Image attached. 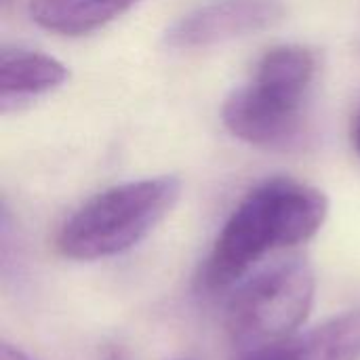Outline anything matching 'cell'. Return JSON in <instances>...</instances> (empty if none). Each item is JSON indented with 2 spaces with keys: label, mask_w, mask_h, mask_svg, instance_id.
I'll return each instance as SVG.
<instances>
[{
  "label": "cell",
  "mask_w": 360,
  "mask_h": 360,
  "mask_svg": "<svg viewBox=\"0 0 360 360\" xmlns=\"http://www.w3.org/2000/svg\"><path fill=\"white\" fill-rule=\"evenodd\" d=\"M329 215V198L314 186L274 177L253 188L219 230L198 274L205 293H221L270 253L308 243Z\"/></svg>",
  "instance_id": "obj_1"
},
{
  "label": "cell",
  "mask_w": 360,
  "mask_h": 360,
  "mask_svg": "<svg viewBox=\"0 0 360 360\" xmlns=\"http://www.w3.org/2000/svg\"><path fill=\"white\" fill-rule=\"evenodd\" d=\"M181 196L175 175H158L108 188L78 207L57 234V249L76 262L120 255L139 245L173 211Z\"/></svg>",
  "instance_id": "obj_2"
},
{
  "label": "cell",
  "mask_w": 360,
  "mask_h": 360,
  "mask_svg": "<svg viewBox=\"0 0 360 360\" xmlns=\"http://www.w3.org/2000/svg\"><path fill=\"white\" fill-rule=\"evenodd\" d=\"M314 270L304 257L281 259L243 281L226 310V331L234 356L300 333L314 306Z\"/></svg>",
  "instance_id": "obj_3"
},
{
  "label": "cell",
  "mask_w": 360,
  "mask_h": 360,
  "mask_svg": "<svg viewBox=\"0 0 360 360\" xmlns=\"http://www.w3.org/2000/svg\"><path fill=\"white\" fill-rule=\"evenodd\" d=\"M287 15L283 0H209L173 21L162 42L173 51L211 49L278 25Z\"/></svg>",
  "instance_id": "obj_4"
},
{
  "label": "cell",
  "mask_w": 360,
  "mask_h": 360,
  "mask_svg": "<svg viewBox=\"0 0 360 360\" xmlns=\"http://www.w3.org/2000/svg\"><path fill=\"white\" fill-rule=\"evenodd\" d=\"M304 105L278 97L251 80L226 97L221 120L234 137L249 146L287 150L304 133Z\"/></svg>",
  "instance_id": "obj_5"
},
{
  "label": "cell",
  "mask_w": 360,
  "mask_h": 360,
  "mask_svg": "<svg viewBox=\"0 0 360 360\" xmlns=\"http://www.w3.org/2000/svg\"><path fill=\"white\" fill-rule=\"evenodd\" d=\"M234 360H360V308Z\"/></svg>",
  "instance_id": "obj_6"
},
{
  "label": "cell",
  "mask_w": 360,
  "mask_h": 360,
  "mask_svg": "<svg viewBox=\"0 0 360 360\" xmlns=\"http://www.w3.org/2000/svg\"><path fill=\"white\" fill-rule=\"evenodd\" d=\"M68 68L38 51L2 49L0 53V112L8 114L36 97L49 95L65 84Z\"/></svg>",
  "instance_id": "obj_7"
},
{
  "label": "cell",
  "mask_w": 360,
  "mask_h": 360,
  "mask_svg": "<svg viewBox=\"0 0 360 360\" xmlns=\"http://www.w3.org/2000/svg\"><path fill=\"white\" fill-rule=\"evenodd\" d=\"M137 0H32L36 25L59 36L91 34L124 15Z\"/></svg>",
  "instance_id": "obj_8"
},
{
  "label": "cell",
  "mask_w": 360,
  "mask_h": 360,
  "mask_svg": "<svg viewBox=\"0 0 360 360\" xmlns=\"http://www.w3.org/2000/svg\"><path fill=\"white\" fill-rule=\"evenodd\" d=\"M316 78V57L300 44L270 49L257 63L253 82L285 99L306 103Z\"/></svg>",
  "instance_id": "obj_9"
},
{
  "label": "cell",
  "mask_w": 360,
  "mask_h": 360,
  "mask_svg": "<svg viewBox=\"0 0 360 360\" xmlns=\"http://www.w3.org/2000/svg\"><path fill=\"white\" fill-rule=\"evenodd\" d=\"M0 360H34L30 354H25L23 350H19L17 346L11 344H2L0 346Z\"/></svg>",
  "instance_id": "obj_10"
},
{
  "label": "cell",
  "mask_w": 360,
  "mask_h": 360,
  "mask_svg": "<svg viewBox=\"0 0 360 360\" xmlns=\"http://www.w3.org/2000/svg\"><path fill=\"white\" fill-rule=\"evenodd\" d=\"M350 137H352V146L356 148L360 154V108L356 110L354 118H352V127H350Z\"/></svg>",
  "instance_id": "obj_11"
},
{
  "label": "cell",
  "mask_w": 360,
  "mask_h": 360,
  "mask_svg": "<svg viewBox=\"0 0 360 360\" xmlns=\"http://www.w3.org/2000/svg\"><path fill=\"white\" fill-rule=\"evenodd\" d=\"M13 0H2V4H11Z\"/></svg>",
  "instance_id": "obj_12"
}]
</instances>
